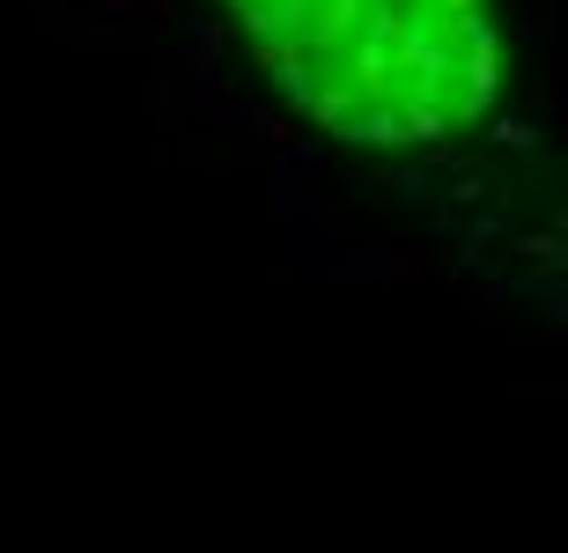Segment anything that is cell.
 Instances as JSON below:
<instances>
[{"mask_svg": "<svg viewBox=\"0 0 568 553\" xmlns=\"http://www.w3.org/2000/svg\"><path fill=\"white\" fill-rule=\"evenodd\" d=\"M258 66L339 141L414 149L495 96L487 0H230Z\"/></svg>", "mask_w": 568, "mask_h": 553, "instance_id": "1", "label": "cell"}]
</instances>
